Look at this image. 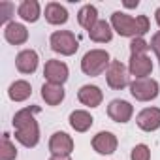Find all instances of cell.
Masks as SVG:
<instances>
[{"label":"cell","instance_id":"6da1fadb","mask_svg":"<svg viewBox=\"0 0 160 160\" xmlns=\"http://www.w3.org/2000/svg\"><path fill=\"white\" fill-rule=\"evenodd\" d=\"M36 113H40V106H27L19 109L12 121L15 128V139L28 149L40 143V126H38V121L34 119Z\"/></svg>","mask_w":160,"mask_h":160},{"label":"cell","instance_id":"7a4b0ae2","mask_svg":"<svg viewBox=\"0 0 160 160\" xmlns=\"http://www.w3.org/2000/svg\"><path fill=\"white\" fill-rule=\"evenodd\" d=\"M111 28L122 36V38H143L149 28H151V23H149V17L147 15H138V17H132L124 12H115L111 15Z\"/></svg>","mask_w":160,"mask_h":160},{"label":"cell","instance_id":"3957f363","mask_svg":"<svg viewBox=\"0 0 160 160\" xmlns=\"http://www.w3.org/2000/svg\"><path fill=\"white\" fill-rule=\"evenodd\" d=\"M111 64V57L106 49H91L81 58V72L91 77H98L104 72H108Z\"/></svg>","mask_w":160,"mask_h":160},{"label":"cell","instance_id":"277c9868","mask_svg":"<svg viewBox=\"0 0 160 160\" xmlns=\"http://www.w3.org/2000/svg\"><path fill=\"white\" fill-rule=\"evenodd\" d=\"M49 45L55 53L64 55V57H72L79 49V42H77L75 34L70 30H55L49 38Z\"/></svg>","mask_w":160,"mask_h":160},{"label":"cell","instance_id":"5b68a950","mask_svg":"<svg viewBox=\"0 0 160 160\" xmlns=\"http://www.w3.org/2000/svg\"><path fill=\"white\" fill-rule=\"evenodd\" d=\"M158 92H160V85L156 79L145 77V79H134L130 83V94L138 102H151L158 96Z\"/></svg>","mask_w":160,"mask_h":160},{"label":"cell","instance_id":"8992f818","mask_svg":"<svg viewBox=\"0 0 160 160\" xmlns=\"http://www.w3.org/2000/svg\"><path fill=\"white\" fill-rule=\"evenodd\" d=\"M106 81L109 89L113 91H122L124 87H130V72L121 60H111L108 72H106Z\"/></svg>","mask_w":160,"mask_h":160},{"label":"cell","instance_id":"52a82bcc","mask_svg":"<svg viewBox=\"0 0 160 160\" xmlns=\"http://www.w3.org/2000/svg\"><path fill=\"white\" fill-rule=\"evenodd\" d=\"M43 75H45V79H47V83L64 85V83L68 81L70 70H68V66H66L62 60L51 58V60H47L45 66H43Z\"/></svg>","mask_w":160,"mask_h":160},{"label":"cell","instance_id":"ba28073f","mask_svg":"<svg viewBox=\"0 0 160 160\" xmlns=\"http://www.w3.org/2000/svg\"><path fill=\"white\" fill-rule=\"evenodd\" d=\"M134 115V106L126 100H111L109 106H108V117L113 121V122H119V124H124L132 119Z\"/></svg>","mask_w":160,"mask_h":160},{"label":"cell","instance_id":"9c48e42d","mask_svg":"<svg viewBox=\"0 0 160 160\" xmlns=\"http://www.w3.org/2000/svg\"><path fill=\"white\" fill-rule=\"evenodd\" d=\"M49 152L55 156H70L73 152V139L66 132H55L49 139Z\"/></svg>","mask_w":160,"mask_h":160},{"label":"cell","instance_id":"30bf717a","mask_svg":"<svg viewBox=\"0 0 160 160\" xmlns=\"http://www.w3.org/2000/svg\"><path fill=\"white\" fill-rule=\"evenodd\" d=\"M128 72L136 79H145L152 72V60L149 55H130L128 62Z\"/></svg>","mask_w":160,"mask_h":160},{"label":"cell","instance_id":"8fae6325","mask_svg":"<svg viewBox=\"0 0 160 160\" xmlns=\"http://www.w3.org/2000/svg\"><path fill=\"white\" fill-rule=\"evenodd\" d=\"M117 145H119V139L113 132H98L94 138H92V149L98 152V154H113L117 151Z\"/></svg>","mask_w":160,"mask_h":160},{"label":"cell","instance_id":"7c38bea8","mask_svg":"<svg viewBox=\"0 0 160 160\" xmlns=\"http://www.w3.org/2000/svg\"><path fill=\"white\" fill-rule=\"evenodd\" d=\"M136 124L143 132H154L160 128V108H145L138 113Z\"/></svg>","mask_w":160,"mask_h":160},{"label":"cell","instance_id":"4fadbf2b","mask_svg":"<svg viewBox=\"0 0 160 160\" xmlns=\"http://www.w3.org/2000/svg\"><path fill=\"white\" fill-rule=\"evenodd\" d=\"M77 100L87 108H98L104 100V92L96 85H83L77 91Z\"/></svg>","mask_w":160,"mask_h":160},{"label":"cell","instance_id":"5bb4252c","mask_svg":"<svg viewBox=\"0 0 160 160\" xmlns=\"http://www.w3.org/2000/svg\"><path fill=\"white\" fill-rule=\"evenodd\" d=\"M40 57L34 49H23L17 57H15V68L21 73H34L38 68Z\"/></svg>","mask_w":160,"mask_h":160},{"label":"cell","instance_id":"9a60e30c","mask_svg":"<svg viewBox=\"0 0 160 160\" xmlns=\"http://www.w3.org/2000/svg\"><path fill=\"white\" fill-rule=\"evenodd\" d=\"M4 38H6V42L12 43V45H23V43H27V40H28V30H27L25 25L12 21L10 25L4 27Z\"/></svg>","mask_w":160,"mask_h":160},{"label":"cell","instance_id":"2e32d148","mask_svg":"<svg viewBox=\"0 0 160 160\" xmlns=\"http://www.w3.org/2000/svg\"><path fill=\"white\" fill-rule=\"evenodd\" d=\"M92 122H94L92 115H91L89 111H85V109H75V111L70 113V126H72L75 132H79V134L87 132V130L92 126Z\"/></svg>","mask_w":160,"mask_h":160},{"label":"cell","instance_id":"e0dca14e","mask_svg":"<svg viewBox=\"0 0 160 160\" xmlns=\"http://www.w3.org/2000/svg\"><path fill=\"white\" fill-rule=\"evenodd\" d=\"M89 38L94 42V43H108L111 42L113 38V28H111V23L100 19L91 30H89Z\"/></svg>","mask_w":160,"mask_h":160},{"label":"cell","instance_id":"ac0fdd59","mask_svg":"<svg viewBox=\"0 0 160 160\" xmlns=\"http://www.w3.org/2000/svg\"><path fill=\"white\" fill-rule=\"evenodd\" d=\"M17 13L23 21L27 23H36L42 15V10H40V2L38 0H23L17 8Z\"/></svg>","mask_w":160,"mask_h":160},{"label":"cell","instance_id":"d6986e66","mask_svg":"<svg viewBox=\"0 0 160 160\" xmlns=\"http://www.w3.org/2000/svg\"><path fill=\"white\" fill-rule=\"evenodd\" d=\"M45 21L49 25H64L68 23V10L58 2H49L45 6Z\"/></svg>","mask_w":160,"mask_h":160},{"label":"cell","instance_id":"ffe728a7","mask_svg":"<svg viewBox=\"0 0 160 160\" xmlns=\"http://www.w3.org/2000/svg\"><path fill=\"white\" fill-rule=\"evenodd\" d=\"M30 94H32V87L25 79H17L8 89V96H10L12 102H25V100L30 98Z\"/></svg>","mask_w":160,"mask_h":160},{"label":"cell","instance_id":"44dd1931","mask_svg":"<svg viewBox=\"0 0 160 160\" xmlns=\"http://www.w3.org/2000/svg\"><path fill=\"white\" fill-rule=\"evenodd\" d=\"M100 19H98V10H96V6H92V4H85L81 10L77 12V23L81 25L87 32L98 23Z\"/></svg>","mask_w":160,"mask_h":160},{"label":"cell","instance_id":"7402d4cb","mask_svg":"<svg viewBox=\"0 0 160 160\" xmlns=\"http://www.w3.org/2000/svg\"><path fill=\"white\" fill-rule=\"evenodd\" d=\"M64 89L62 85H53V83H43L42 87V98L47 106H58L64 100Z\"/></svg>","mask_w":160,"mask_h":160},{"label":"cell","instance_id":"603a6c76","mask_svg":"<svg viewBox=\"0 0 160 160\" xmlns=\"http://www.w3.org/2000/svg\"><path fill=\"white\" fill-rule=\"evenodd\" d=\"M17 149L10 139V134H2V143H0V160H15Z\"/></svg>","mask_w":160,"mask_h":160},{"label":"cell","instance_id":"cb8c5ba5","mask_svg":"<svg viewBox=\"0 0 160 160\" xmlns=\"http://www.w3.org/2000/svg\"><path fill=\"white\" fill-rule=\"evenodd\" d=\"M13 4L12 2H8V0H4V2H0V25H10L12 21V15H13Z\"/></svg>","mask_w":160,"mask_h":160},{"label":"cell","instance_id":"d4e9b609","mask_svg":"<svg viewBox=\"0 0 160 160\" xmlns=\"http://www.w3.org/2000/svg\"><path fill=\"white\" fill-rule=\"evenodd\" d=\"M149 49H151V45L143 38H134L130 42V55H147Z\"/></svg>","mask_w":160,"mask_h":160},{"label":"cell","instance_id":"484cf974","mask_svg":"<svg viewBox=\"0 0 160 160\" xmlns=\"http://www.w3.org/2000/svg\"><path fill=\"white\" fill-rule=\"evenodd\" d=\"M130 160H151V149H149L145 143H138V145L132 149Z\"/></svg>","mask_w":160,"mask_h":160},{"label":"cell","instance_id":"4316f807","mask_svg":"<svg viewBox=\"0 0 160 160\" xmlns=\"http://www.w3.org/2000/svg\"><path fill=\"white\" fill-rule=\"evenodd\" d=\"M151 49L154 51V55H156V58H158V62H160V30L158 32H154L152 34V38H151Z\"/></svg>","mask_w":160,"mask_h":160},{"label":"cell","instance_id":"83f0119b","mask_svg":"<svg viewBox=\"0 0 160 160\" xmlns=\"http://www.w3.org/2000/svg\"><path fill=\"white\" fill-rule=\"evenodd\" d=\"M138 4H139L138 0H136V2H122V6H124V8H138Z\"/></svg>","mask_w":160,"mask_h":160},{"label":"cell","instance_id":"f1b7e54d","mask_svg":"<svg viewBox=\"0 0 160 160\" xmlns=\"http://www.w3.org/2000/svg\"><path fill=\"white\" fill-rule=\"evenodd\" d=\"M49 160H72V158L70 156H55V154H51Z\"/></svg>","mask_w":160,"mask_h":160},{"label":"cell","instance_id":"f546056e","mask_svg":"<svg viewBox=\"0 0 160 160\" xmlns=\"http://www.w3.org/2000/svg\"><path fill=\"white\" fill-rule=\"evenodd\" d=\"M154 19H156V25H158V28H160V8H156V12H154Z\"/></svg>","mask_w":160,"mask_h":160}]
</instances>
